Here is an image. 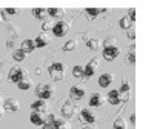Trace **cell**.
I'll return each mask as SVG.
<instances>
[{
    "label": "cell",
    "instance_id": "1",
    "mask_svg": "<svg viewBox=\"0 0 154 129\" xmlns=\"http://www.w3.org/2000/svg\"><path fill=\"white\" fill-rule=\"evenodd\" d=\"M48 72H49V77L56 82H60L65 79V64L57 62V63H53L51 66L48 68Z\"/></svg>",
    "mask_w": 154,
    "mask_h": 129
},
{
    "label": "cell",
    "instance_id": "2",
    "mask_svg": "<svg viewBox=\"0 0 154 129\" xmlns=\"http://www.w3.org/2000/svg\"><path fill=\"white\" fill-rule=\"evenodd\" d=\"M35 95L38 97V100H48L54 95V88L48 83H40L35 88Z\"/></svg>",
    "mask_w": 154,
    "mask_h": 129
},
{
    "label": "cell",
    "instance_id": "3",
    "mask_svg": "<svg viewBox=\"0 0 154 129\" xmlns=\"http://www.w3.org/2000/svg\"><path fill=\"white\" fill-rule=\"evenodd\" d=\"M51 31H53V34L56 37H65L69 32V25L66 22H63V20H59L57 23L53 25V29Z\"/></svg>",
    "mask_w": 154,
    "mask_h": 129
},
{
    "label": "cell",
    "instance_id": "4",
    "mask_svg": "<svg viewBox=\"0 0 154 129\" xmlns=\"http://www.w3.org/2000/svg\"><path fill=\"white\" fill-rule=\"evenodd\" d=\"M119 56H120V49L117 46H114V45H105V48H103V57H105V60L112 62L116 57H119Z\"/></svg>",
    "mask_w": 154,
    "mask_h": 129
},
{
    "label": "cell",
    "instance_id": "5",
    "mask_svg": "<svg viewBox=\"0 0 154 129\" xmlns=\"http://www.w3.org/2000/svg\"><path fill=\"white\" fill-rule=\"evenodd\" d=\"M25 77H26V74H25V69H22L20 66H14V68L9 71L8 79H9V82H12V83H19L22 79H25Z\"/></svg>",
    "mask_w": 154,
    "mask_h": 129
},
{
    "label": "cell",
    "instance_id": "6",
    "mask_svg": "<svg viewBox=\"0 0 154 129\" xmlns=\"http://www.w3.org/2000/svg\"><path fill=\"white\" fill-rule=\"evenodd\" d=\"M97 68H99V58H91L88 62V64L86 66H83V75H85V79H89V77H93L94 75V72L97 71Z\"/></svg>",
    "mask_w": 154,
    "mask_h": 129
},
{
    "label": "cell",
    "instance_id": "7",
    "mask_svg": "<svg viewBox=\"0 0 154 129\" xmlns=\"http://www.w3.org/2000/svg\"><path fill=\"white\" fill-rule=\"evenodd\" d=\"M74 114H75V105H74L72 101L66 100L65 105L62 106V115H63L65 118H72Z\"/></svg>",
    "mask_w": 154,
    "mask_h": 129
},
{
    "label": "cell",
    "instance_id": "8",
    "mask_svg": "<svg viewBox=\"0 0 154 129\" xmlns=\"http://www.w3.org/2000/svg\"><path fill=\"white\" fill-rule=\"evenodd\" d=\"M31 109H32V112L45 114L48 111V103H46V100H35L31 103Z\"/></svg>",
    "mask_w": 154,
    "mask_h": 129
},
{
    "label": "cell",
    "instance_id": "9",
    "mask_svg": "<svg viewBox=\"0 0 154 129\" xmlns=\"http://www.w3.org/2000/svg\"><path fill=\"white\" fill-rule=\"evenodd\" d=\"M69 94H71V97L74 100H82L85 97V94H86V89L82 88V86H79V85H74L69 89Z\"/></svg>",
    "mask_w": 154,
    "mask_h": 129
},
{
    "label": "cell",
    "instance_id": "10",
    "mask_svg": "<svg viewBox=\"0 0 154 129\" xmlns=\"http://www.w3.org/2000/svg\"><path fill=\"white\" fill-rule=\"evenodd\" d=\"M103 103H105V97L100 92H94L91 98H89V106H93V108H100V106H103Z\"/></svg>",
    "mask_w": 154,
    "mask_h": 129
},
{
    "label": "cell",
    "instance_id": "11",
    "mask_svg": "<svg viewBox=\"0 0 154 129\" xmlns=\"http://www.w3.org/2000/svg\"><path fill=\"white\" fill-rule=\"evenodd\" d=\"M3 106L8 112H17L20 109V105H19V101L16 98H8L3 101Z\"/></svg>",
    "mask_w": 154,
    "mask_h": 129
},
{
    "label": "cell",
    "instance_id": "12",
    "mask_svg": "<svg viewBox=\"0 0 154 129\" xmlns=\"http://www.w3.org/2000/svg\"><path fill=\"white\" fill-rule=\"evenodd\" d=\"M48 43H49V37H48V34H45V32L38 34V35L34 38V45H35V48H45Z\"/></svg>",
    "mask_w": 154,
    "mask_h": 129
},
{
    "label": "cell",
    "instance_id": "13",
    "mask_svg": "<svg viewBox=\"0 0 154 129\" xmlns=\"http://www.w3.org/2000/svg\"><path fill=\"white\" fill-rule=\"evenodd\" d=\"M80 117H82L83 122H86V123H89V124H94L96 120H97V117H96V115L89 111V109H82V111H80Z\"/></svg>",
    "mask_w": 154,
    "mask_h": 129
},
{
    "label": "cell",
    "instance_id": "14",
    "mask_svg": "<svg viewBox=\"0 0 154 129\" xmlns=\"http://www.w3.org/2000/svg\"><path fill=\"white\" fill-rule=\"evenodd\" d=\"M112 80H114L112 74H109V72L102 74V75L99 77V86H100V88H108V86L112 83Z\"/></svg>",
    "mask_w": 154,
    "mask_h": 129
},
{
    "label": "cell",
    "instance_id": "15",
    "mask_svg": "<svg viewBox=\"0 0 154 129\" xmlns=\"http://www.w3.org/2000/svg\"><path fill=\"white\" fill-rule=\"evenodd\" d=\"M108 101L111 103V105H120L122 100H120V94L117 89H111V91L108 92Z\"/></svg>",
    "mask_w": 154,
    "mask_h": 129
},
{
    "label": "cell",
    "instance_id": "16",
    "mask_svg": "<svg viewBox=\"0 0 154 129\" xmlns=\"http://www.w3.org/2000/svg\"><path fill=\"white\" fill-rule=\"evenodd\" d=\"M20 49L23 51L25 54H28V52H34V49H35L34 40H31V38H26V40H23V42H22Z\"/></svg>",
    "mask_w": 154,
    "mask_h": 129
},
{
    "label": "cell",
    "instance_id": "17",
    "mask_svg": "<svg viewBox=\"0 0 154 129\" xmlns=\"http://www.w3.org/2000/svg\"><path fill=\"white\" fill-rule=\"evenodd\" d=\"M29 120H31V123L35 124V126H42V124L45 123V117H43L42 114H38V112H31Z\"/></svg>",
    "mask_w": 154,
    "mask_h": 129
},
{
    "label": "cell",
    "instance_id": "18",
    "mask_svg": "<svg viewBox=\"0 0 154 129\" xmlns=\"http://www.w3.org/2000/svg\"><path fill=\"white\" fill-rule=\"evenodd\" d=\"M46 14L53 19H62L63 14H65V11L62 8H49V9H46Z\"/></svg>",
    "mask_w": 154,
    "mask_h": 129
},
{
    "label": "cell",
    "instance_id": "19",
    "mask_svg": "<svg viewBox=\"0 0 154 129\" xmlns=\"http://www.w3.org/2000/svg\"><path fill=\"white\" fill-rule=\"evenodd\" d=\"M85 12L89 16V17H93V19H96L99 14H102V12H106V9L105 8H86L85 9Z\"/></svg>",
    "mask_w": 154,
    "mask_h": 129
},
{
    "label": "cell",
    "instance_id": "20",
    "mask_svg": "<svg viewBox=\"0 0 154 129\" xmlns=\"http://www.w3.org/2000/svg\"><path fill=\"white\" fill-rule=\"evenodd\" d=\"M17 85V88L19 89H22V91H28V89L32 86V83H31V80L28 79V77H25V79H22L19 83H16Z\"/></svg>",
    "mask_w": 154,
    "mask_h": 129
},
{
    "label": "cell",
    "instance_id": "21",
    "mask_svg": "<svg viewBox=\"0 0 154 129\" xmlns=\"http://www.w3.org/2000/svg\"><path fill=\"white\" fill-rule=\"evenodd\" d=\"M86 46L91 49V51H97L100 48V40H99V38H96V37L88 38V40H86Z\"/></svg>",
    "mask_w": 154,
    "mask_h": 129
},
{
    "label": "cell",
    "instance_id": "22",
    "mask_svg": "<svg viewBox=\"0 0 154 129\" xmlns=\"http://www.w3.org/2000/svg\"><path fill=\"white\" fill-rule=\"evenodd\" d=\"M53 126H54V129H71V126H69L68 122L60 120V118H56V120L53 122Z\"/></svg>",
    "mask_w": 154,
    "mask_h": 129
},
{
    "label": "cell",
    "instance_id": "23",
    "mask_svg": "<svg viewBox=\"0 0 154 129\" xmlns=\"http://www.w3.org/2000/svg\"><path fill=\"white\" fill-rule=\"evenodd\" d=\"M32 14H34V17L35 19H38V20H45L46 19V9H43V8H34L32 9Z\"/></svg>",
    "mask_w": 154,
    "mask_h": 129
},
{
    "label": "cell",
    "instance_id": "24",
    "mask_svg": "<svg viewBox=\"0 0 154 129\" xmlns=\"http://www.w3.org/2000/svg\"><path fill=\"white\" fill-rule=\"evenodd\" d=\"M133 25H134V22H131L128 17H122V19H120V28L125 29V31L131 29V28H133Z\"/></svg>",
    "mask_w": 154,
    "mask_h": 129
},
{
    "label": "cell",
    "instance_id": "25",
    "mask_svg": "<svg viewBox=\"0 0 154 129\" xmlns=\"http://www.w3.org/2000/svg\"><path fill=\"white\" fill-rule=\"evenodd\" d=\"M72 75L75 77V79H85V75H83V66L75 64V66L72 68Z\"/></svg>",
    "mask_w": 154,
    "mask_h": 129
},
{
    "label": "cell",
    "instance_id": "26",
    "mask_svg": "<svg viewBox=\"0 0 154 129\" xmlns=\"http://www.w3.org/2000/svg\"><path fill=\"white\" fill-rule=\"evenodd\" d=\"M75 46H77V42L74 40V38H71V40H68L65 45H63V51H65V52H69V51L75 49Z\"/></svg>",
    "mask_w": 154,
    "mask_h": 129
},
{
    "label": "cell",
    "instance_id": "27",
    "mask_svg": "<svg viewBox=\"0 0 154 129\" xmlns=\"http://www.w3.org/2000/svg\"><path fill=\"white\" fill-rule=\"evenodd\" d=\"M112 128L114 129H126V123H125V120L122 117H117L114 120V126Z\"/></svg>",
    "mask_w": 154,
    "mask_h": 129
},
{
    "label": "cell",
    "instance_id": "28",
    "mask_svg": "<svg viewBox=\"0 0 154 129\" xmlns=\"http://www.w3.org/2000/svg\"><path fill=\"white\" fill-rule=\"evenodd\" d=\"M12 57H14L16 62H23L25 57H26V54H25L22 49H16V51H14V54H12Z\"/></svg>",
    "mask_w": 154,
    "mask_h": 129
},
{
    "label": "cell",
    "instance_id": "29",
    "mask_svg": "<svg viewBox=\"0 0 154 129\" xmlns=\"http://www.w3.org/2000/svg\"><path fill=\"white\" fill-rule=\"evenodd\" d=\"M126 62L131 63V64L136 63V51H134V48L128 51V54H126Z\"/></svg>",
    "mask_w": 154,
    "mask_h": 129
},
{
    "label": "cell",
    "instance_id": "30",
    "mask_svg": "<svg viewBox=\"0 0 154 129\" xmlns=\"http://www.w3.org/2000/svg\"><path fill=\"white\" fill-rule=\"evenodd\" d=\"M53 29V23H51L49 20H43V23H42V31L46 34L48 31H51Z\"/></svg>",
    "mask_w": 154,
    "mask_h": 129
},
{
    "label": "cell",
    "instance_id": "31",
    "mask_svg": "<svg viewBox=\"0 0 154 129\" xmlns=\"http://www.w3.org/2000/svg\"><path fill=\"white\" fill-rule=\"evenodd\" d=\"M126 17L130 19L131 22H136V9H130V11H128V16Z\"/></svg>",
    "mask_w": 154,
    "mask_h": 129
},
{
    "label": "cell",
    "instance_id": "32",
    "mask_svg": "<svg viewBox=\"0 0 154 129\" xmlns=\"http://www.w3.org/2000/svg\"><path fill=\"white\" fill-rule=\"evenodd\" d=\"M42 129H54L53 122H48V120H45V123L42 124Z\"/></svg>",
    "mask_w": 154,
    "mask_h": 129
},
{
    "label": "cell",
    "instance_id": "33",
    "mask_svg": "<svg viewBox=\"0 0 154 129\" xmlns=\"http://www.w3.org/2000/svg\"><path fill=\"white\" fill-rule=\"evenodd\" d=\"M126 35H128V38H133V40H134V38H136V32H134V29L131 28V29H128L126 31Z\"/></svg>",
    "mask_w": 154,
    "mask_h": 129
},
{
    "label": "cell",
    "instance_id": "34",
    "mask_svg": "<svg viewBox=\"0 0 154 129\" xmlns=\"http://www.w3.org/2000/svg\"><path fill=\"white\" fill-rule=\"evenodd\" d=\"M6 11V14L9 16V14H17L19 12V9H16V8H8V9H5Z\"/></svg>",
    "mask_w": 154,
    "mask_h": 129
},
{
    "label": "cell",
    "instance_id": "35",
    "mask_svg": "<svg viewBox=\"0 0 154 129\" xmlns=\"http://www.w3.org/2000/svg\"><path fill=\"white\" fill-rule=\"evenodd\" d=\"M0 19H2V20H6V22H8V14H6V11H5V9L2 11V14H0Z\"/></svg>",
    "mask_w": 154,
    "mask_h": 129
},
{
    "label": "cell",
    "instance_id": "36",
    "mask_svg": "<svg viewBox=\"0 0 154 129\" xmlns=\"http://www.w3.org/2000/svg\"><path fill=\"white\" fill-rule=\"evenodd\" d=\"M6 48H8V49L14 48V40H12V38H11V40H8V42H6Z\"/></svg>",
    "mask_w": 154,
    "mask_h": 129
},
{
    "label": "cell",
    "instance_id": "37",
    "mask_svg": "<svg viewBox=\"0 0 154 129\" xmlns=\"http://www.w3.org/2000/svg\"><path fill=\"white\" fill-rule=\"evenodd\" d=\"M82 129H96V126H94V124H89V123H88V124H85V126H83Z\"/></svg>",
    "mask_w": 154,
    "mask_h": 129
},
{
    "label": "cell",
    "instance_id": "38",
    "mask_svg": "<svg viewBox=\"0 0 154 129\" xmlns=\"http://www.w3.org/2000/svg\"><path fill=\"white\" fill-rule=\"evenodd\" d=\"M131 123L136 124V114H131Z\"/></svg>",
    "mask_w": 154,
    "mask_h": 129
},
{
    "label": "cell",
    "instance_id": "39",
    "mask_svg": "<svg viewBox=\"0 0 154 129\" xmlns=\"http://www.w3.org/2000/svg\"><path fill=\"white\" fill-rule=\"evenodd\" d=\"M2 115H3V111H2V109H0V118H2Z\"/></svg>",
    "mask_w": 154,
    "mask_h": 129
},
{
    "label": "cell",
    "instance_id": "40",
    "mask_svg": "<svg viewBox=\"0 0 154 129\" xmlns=\"http://www.w3.org/2000/svg\"><path fill=\"white\" fill-rule=\"evenodd\" d=\"M2 103H3V101H2V98H0V105H2Z\"/></svg>",
    "mask_w": 154,
    "mask_h": 129
},
{
    "label": "cell",
    "instance_id": "41",
    "mask_svg": "<svg viewBox=\"0 0 154 129\" xmlns=\"http://www.w3.org/2000/svg\"><path fill=\"white\" fill-rule=\"evenodd\" d=\"M0 23H2V19H0Z\"/></svg>",
    "mask_w": 154,
    "mask_h": 129
}]
</instances>
